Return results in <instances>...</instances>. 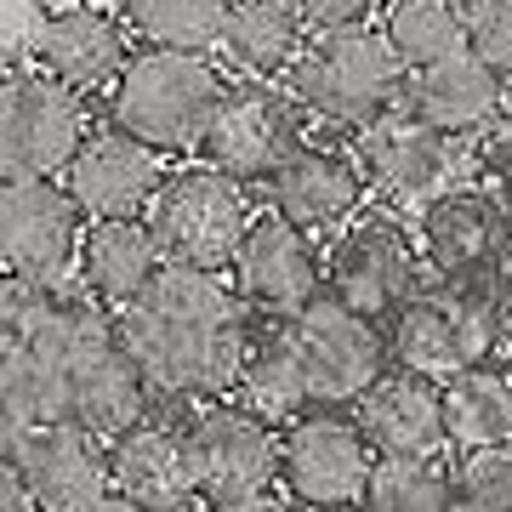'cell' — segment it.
Masks as SVG:
<instances>
[{"mask_svg":"<svg viewBox=\"0 0 512 512\" xmlns=\"http://www.w3.org/2000/svg\"><path fill=\"white\" fill-rule=\"evenodd\" d=\"M245 296L211 268L165 262L131 308L114 313V336L143 370L148 393L165 399H222L245 376L251 330L239 313Z\"/></svg>","mask_w":512,"mask_h":512,"instance_id":"1","label":"cell"},{"mask_svg":"<svg viewBox=\"0 0 512 512\" xmlns=\"http://www.w3.org/2000/svg\"><path fill=\"white\" fill-rule=\"evenodd\" d=\"M222 103H228V80L211 57L200 52H137L120 86L109 92L114 131H126L154 154H177V148L205 143V131L217 126Z\"/></svg>","mask_w":512,"mask_h":512,"instance_id":"2","label":"cell"},{"mask_svg":"<svg viewBox=\"0 0 512 512\" xmlns=\"http://www.w3.org/2000/svg\"><path fill=\"white\" fill-rule=\"evenodd\" d=\"M291 97L330 126L370 131L376 120L399 114V103L410 97V80H404V63L376 29L313 35L308 52L296 57L291 69Z\"/></svg>","mask_w":512,"mask_h":512,"instance_id":"3","label":"cell"},{"mask_svg":"<svg viewBox=\"0 0 512 512\" xmlns=\"http://www.w3.org/2000/svg\"><path fill=\"white\" fill-rule=\"evenodd\" d=\"M80 92L57 86L40 69H6L0 80V177L6 183H52L86 148Z\"/></svg>","mask_w":512,"mask_h":512,"instance_id":"4","label":"cell"},{"mask_svg":"<svg viewBox=\"0 0 512 512\" xmlns=\"http://www.w3.org/2000/svg\"><path fill=\"white\" fill-rule=\"evenodd\" d=\"M251 205H245V188L228 183L211 165H188L171 183L160 188V200L148 211V228H154V245H160L165 262L177 268H234L239 245L251 234Z\"/></svg>","mask_w":512,"mask_h":512,"instance_id":"5","label":"cell"},{"mask_svg":"<svg viewBox=\"0 0 512 512\" xmlns=\"http://www.w3.org/2000/svg\"><path fill=\"white\" fill-rule=\"evenodd\" d=\"M495 342H501V302H490L484 285L416 291V302L393 319V359L416 376L450 382L461 370H478Z\"/></svg>","mask_w":512,"mask_h":512,"instance_id":"6","label":"cell"},{"mask_svg":"<svg viewBox=\"0 0 512 512\" xmlns=\"http://www.w3.org/2000/svg\"><path fill=\"white\" fill-rule=\"evenodd\" d=\"M376 450H370L359 416L342 410H313V416L285 427V490L313 512H353V501L370 495L376 478Z\"/></svg>","mask_w":512,"mask_h":512,"instance_id":"7","label":"cell"},{"mask_svg":"<svg viewBox=\"0 0 512 512\" xmlns=\"http://www.w3.org/2000/svg\"><path fill=\"white\" fill-rule=\"evenodd\" d=\"M80 251H86V211L74 205L69 188L6 183V194H0V262H6V279L63 291V274L80 268Z\"/></svg>","mask_w":512,"mask_h":512,"instance_id":"8","label":"cell"},{"mask_svg":"<svg viewBox=\"0 0 512 512\" xmlns=\"http://www.w3.org/2000/svg\"><path fill=\"white\" fill-rule=\"evenodd\" d=\"M296 353H302V370H308L313 404H365V393L387 376V353L393 342H382L376 319L353 313L348 302L336 296H319L313 308H302L291 319Z\"/></svg>","mask_w":512,"mask_h":512,"instance_id":"9","label":"cell"},{"mask_svg":"<svg viewBox=\"0 0 512 512\" xmlns=\"http://www.w3.org/2000/svg\"><path fill=\"white\" fill-rule=\"evenodd\" d=\"M296 148H302V103L251 80V86L228 92L217 126L205 131L200 154L228 183H274V171Z\"/></svg>","mask_w":512,"mask_h":512,"instance_id":"10","label":"cell"},{"mask_svg":"<svg viewBox=\"0 0 512 512\" xmlns=\"http://www.w3.org/2000/svg\"><path fill=\"white\" fill-rule=\"evenodd\" d=\"M330 296L365 319H399L416 302V245L393 217H359L325 256Z\"/></svg>","mask_w":512,"mask_h":512,"instance_id":"11","label":"cell"},{"mask_svg":"<svg viewBox=\"0 0 512 512\" xmlns=\"http://www.w3.org/2000/svg\"><path fill=\"white\" fill-rule=\"evenodd\" d=\"M188 444H194L205 501L268 495V484L285 473V433H274V421H262L245 404H205L188 421Z\"/></svg>","mask_w":512,"mask_h":512,"instance_id":"12","label":"cell"},{"mask_svg":"<svg viewBox=\"0 0 512 512\" xmlns=\"http://www.w3.org/2000/svg\"><path fill=\"white\" fill-rule=\"evenodd\" d=\"M6 467L29 484L40 512H92L97 501L114 495L109 450H103V439H92L74 421L40 427L23 444H12L6 450Z\"/></svg>","mask_w":512,"mask_h":512,"instance_id":"13","label":"cell"},{"mask_svg":"<svg viewBox=\"0 0 512 512\" xmlns=\"http://www.w3.org/2000/svg\"><path fill=\"white\" fill-rule=\"evenodd\" d=\"M165 183L171 177L160 171V154L126 131H92L74 165L63 171V188L92 222H143V211H154Z\"/></svg>","mask_w":512,"mask_h":512,"instance_id":"14","label":"cell"},{"mask_svg":"<svg viewBox=\"0 0 512 512\" xmlns=\"http://www.w3.org/2000/svg\"><path fill=\"white\" fill-rule=\"evenodd\" d=\"M421 251L427 268L444 274V285H484L501 251H512V222L490 194L450 188L421 211Z\"/></svg>","mask_w":512,"mask_h":512,"instance_id":"15","label":"cell"},{"mask_svg":"<svg viewBox=\"0 0 512 512\" xmlns=\"http://www.w3.org/2000/svg\"><path fill=\"white\" fill-rule=\"evenodd\" d=\"M319 256H313L308 234L291 228L285 217H256L245 245L234 256V291L262 313H302L319 302Z\"/></svg>","mask_w":512,"mask_h":512,"instance_id":"16","label":"cell"},{"mask_svg":"<svg viewBox=\"0 0 512 512\" xmlns=\"http://www.w3.org/2000/svg\"><path fill=\"white\" fill-rule=\"evenodd\" d=\"M359 427L382 461H439V450L450 444L444 387L416 370H387L359 404Z\"/></svg>","mask_w":512,"mask_h":512,"instance_id":"17","label":"cell"},{"mask_svg":"<svg viewBox=\"0 0 512 512\" xmlns=\"http://www.w3.org/2000/svg\"><path fill=\"white\" fill-rule=\"evenodd\" d=\"M109 467H114V490L137 501L143 512H188L194 495H205L188 427H171V421H143L126 439H114Z\"/></svg>","mask_w":512,"mask_h":512,"instance_id":"18","label":"cell"},{"mask_svg":"<svg viewBox=\"0 0 512 512\" xmlns=\"http://www.w3.org/2000/svg\"><path fill=\"white\" fill-rule=\"evenodd\" d=\"M359 160H365L370 183L382 188V194H393V200H439V194H450V171H456V148H450V137L433 126H421L410 109L387 114V120H376L370 131H359Z\"/></svg>","mask_w":512,"mask_h":512,"instance_id":"19","label":"cell"},{"mask_svg":"<svg viewBox=\"0 0 512 512\" xmlns=\"http://www.w3.org/2000/svg\"><path fill=\"white\" fill-rule=\"evenodd\" d=\"M40 74H52L69 92H103L120 86V74L131 69L126 23H114L103 6H63L46 29V46L35 57Z\"/></svg>","mask_w":512,"mask_h":512,"instance_id":"20","label":"cell"},{"mask_svg":"<svg viewBox=\"0 0 512 512\" xmlns=\"http://www.w3.org/2000/svg\"><path fill=\"white\" fill-rule=\"evenodd\" d=\"M268 200H274V217H285L291 228H336L348 222L365 200V177L348 154L336 148H319V143H302L291 160L274 171L268 183Z\"/></svg>","mask_w":512,"mask_h":512,"instance_id":"21","label":"cell"},{"mask_svg":"<svg viewBox=\"0 0 512 512\" xmlns=\"http://www.w3.org/2000/svg\"><path fill=\"white\" fill-rule=\"evenodd\" d=\"M501 103H507V80L495 69H484L473 52L410 74V97H404V109L416 114L421 126L444 131V137L484 131L501 114Z\"/></svg>","mask_w":512,"mask_h":512,"instance_id":"22","label":"cell"},{"mask_svg":"<svg viewBox=\"0 0 512 512\" xmlns=\"http://www.w3.org/2000/svg\"><path fill=\"white\" fill-rule=\"evenodd\" d=\"M165 268L148 222H92L80 251V285L97 308H131L148 291V279Z\"/></svg>","mask_w":512,"mask_h":512,"instance_id":"23","label":"cell"},{"mask_svg":"<svg viewBox=\"0 0 512 512\" xmlns=\"http://www.w3.org/2000/svg\"><path fill=\"white\" fill-rule=\"evenodd\" d=\"M308 23L296 12V0H234L228 29H222V57L251 80L296 69V57L308 52Z\"/></svg>","mask_w":512,"mask_h":512,"instance_id":"24","label":"cell"},{"mask_svg":"<svg viewBox=\"0 0 512 512\" xmlns=\"http://www.w3.org/2000/svg\"><path fill=\"white\" fill-rule=\"evenodd\" d=\"M239 404L256 410L262 421H302V404H313V387H308V370H302L291 325L251 330L245 376H239Z\"/></svg>","mask_w":512,"mask_h":512,"instance_id":"25","label":"cell"},{"mask_svg":"<svg viewBox=\"0 0 512 512\" xmlns=\"http://www.w3.org/2000/svg\"><path fill=\"white\" fill-rule=\"evenodd\" d=\"M382 40L410 74L467 52V0H387Z\"/></svg>","mask_w":512,"mask_h":512,"instance_id":"26","label":"cell"},{"mask_svg":"<svg viewBox=\"0 0 512 512\" xmlns=\"http://www.w3.org/2000/svg\"><path fill=\"white\" fill-rule=\"evenodd\" d=\"M444 421H450V444L461 456L512 444V376L495 365L450 376L444 382Z\"/></svg>","mask_w":512,"mask_h":512,"instance_id":"27","label":"cell"},{"mask_svg":"<svg viewBox=\"0 0 512 512\" xmlns=\"http://www.w3.org/2000/svg\"><path fill=\"white\" fill-rule=\"evenodd\" d=\"M228 6L234 0H120L126 29L143 35L154 52H200V57L205 46H222Z\"/></svg>","mask_w":512,"mask_h":512,"instance_id":"28","label":"cell"},{"mask_svg":"<svg viewBox=\"0 0 512 512\" xmlns=\"http://www.w3.org/2000/svg\"><path fill=\"white\" fill-rule=\"evenodd\" d=\"M365 512H456V473L444 461H382Z\"/></svg>","mask_w":512,"mask_h":512,"instance_id":"29","label":"cell"},{"mask_svg":"<svg viewBox=\"0 0 512 512\" xmlns=\"http://www.w3.org/2000/svg\"><path fill=\"white\" fill-rule=\"evenodd\" d=\"M456 512H512V444L456 461Z\"/></svg>","mask_w":512,"mask_h":512,"instance_id":"30","label":"cell"},{"mask_svg":"<svg viewBox=\"0 0 512 512\" xmlns=\"http://www.w3.org/2000/svg\"><path fill=\"white\" fill-rule=\"evenodd\" d=\"M467 52L512 86V0H467Z\"/></svg>","mask_w":512,"mask_h":512,"instance_id":"31","label":"cell"},{"mask_svg":"<svg viewBox=\"0 0 512 512\" xmlns=\"http://www.w3.org/2000/svg\"><path fill=\"white\" fill-rule=\"evenodd\" d=\"M52 18H57L52 0H0V52H6V69H35Z\"/></svg>","mask_w":512,"mask_h":512,"instance_id":"32","label":"cell"},{"mask_svg":"<svg viewBox=\"0 0 512 512\" xmlns=\"http://www.w3.org/2000/svg\"><path fill=\"white\" fill-rule=\"evenodd\" d=\"M57 308H63V291H52V285H29V279H6V285H0V325H6V342H29Z\"/></svg>","mask_w":512,"mask_h":512,"instance_id":"33","label":"cell"},{"mask_svg":"<svg viewBox=\"0 0 512 512\" xmlns=\"http://www.w3.org/2000/svg\"><path fill=\"white\" fill-rule=\"evenodd\" d=\"M296 12L313 35H359L376 18V0H296Z\"/></svg>","mask_w":512,"mask_h":512,"instance_id":"34","label":"cell"},{"mask_svg":"<svg viewBox=\"0 0 512 512\" xmlns=\"http://www.w3.org/2000/svg\"><path fill=\"white\" fill-rule=\"evenodd\" d=\"M484 177L490 183H501L512 194V131H495V137H484Z\"/></svg>","mask_w":512,"mask_h":512,"instance_id":"35","label":"cell"},{"mask_svg":"<svg viewBox=\"0 0 512 512\" xmlns=\"http://www.w3.org/2000/svg\"><path fill=\"white\" fill-rule=\"evenodd\" d=\"M0 512H40L35 495H29V484H23L12 467H0Z\"/></svg>","mask_w":512,"mask_h":512,"instance_id":"36","label":"cell"},{"mask_svg":"<svg viewBox=\"0 0 512 512\" xmlns=\"http://www.w3.org/2000/svg\"><path fill=\"white\" fill-rule=\"evenodd\" d=\"M211 512H285L274 495H217Z\"/></svg>","mask_w":512,"mask_h":512,"instance_id":"37","label":"cell"},{"mask_svg":"<svg viewBox=\"0 0 512 512\" xmlns=\"http://www.w3.org/2000/svg\"><path fill=\"white\" fill-rule=\"evenodd\" d=\"M92 512H143V507H137V501H126V495L114 490V495H109V501H97V507H92Z\"/></svg>","mask_w":512,"mask_h":512,"instance_id":"38","label":"cell"},{"mask_svg":"<svg viewBox=\"0 0 512 512\" xmlns=\"http://www.w3.org/2000/svg\"><path fill=\"white\" fill-rule=\"evenodd\" d=\"M501 342H507V348H512V291L501 296Z\"/></svg>","mask_w":512,"mask_h":512,"instance_id":"39","label":"cell"},{"mask_svg":"<svg viewBox=\"0 0 512 512\" xmlns=\"http://www.w3.org/2000/svg\"><path fill=\"white\" fill-rule=\"evenodd\" d=\"M74 6H97V0H74Z\"/></svg>","mask_w":512,"mask_h":512,"instance_id":"40","label":"cell"},{"mask_svg":"<svg viewBox=\"0 0 512 512\" xmlns=\"http://www.w3.org/2000/svg\"><path fill=\"white\" fill-rule=\"evenodd\" d=\"M507 222H512V211H507Z\"/></svg>","mask_w":512,"mask_h":512,"instance_id":"41","label":"cell"},{"mask_svg":"<svg viewBox=\"0 0 512 512\" xmlns=\"http://www.w3.org/2000/svg\"><path fill=\"white\" fill-rule=\"evenodd\" d=\"M353 512H359V507H353Z\"/></svg>","mask_w":512,"mask_h":512,"instance_id":"42","label":"cell"}]
</instances>
